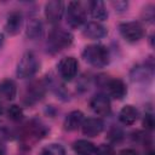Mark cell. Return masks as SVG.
<instances>
[{
  "label": "cell",
  "mask_w": 155,
  "mask_h": 155,
  "mask_svg": "<svg viewBox=\"0 0 155 155\" xmlns=\"http://www.w3.org/2000/svg\"><path fill=\"white\" fill-rule=\"evenodd\" d=\"M73 42V35L62 29V28H54L47 39V51L50 53H57L67 47H69Z\"/></svg>",
  "instance_id": "2"
},
{
  "label": "cell",
  "mask_w": 155,
  "mask_h": 155,
  "mask_svg": "<svg viewBox=\"0 0 155 155\" xmlns=\"http://www.w3.org/2000/svg\"><path fill=\"white\" fill-rule=\"evenodd\" d=\"M0 155H4V153H2V150L0 149Z\"/></svg>",
  "instance_id": "30"
},
{
  "label": "cell",
  "mask_w": 155,
  "mask_h": 155,
  "mask_svg": "<svg viewBox=\"0 0 155 155\" xmlns=\"http://www.w3.org/2000/svg\"><path fill=\"white\" fill-rule=\"evenodd\" d=\"M81 128H82V133L85 136L97 137L104 130V122L98 117H88V119L84 120Z\"/></svg>",
  "instance_id": "9"
},
{
  "label": "cell",
  "mask_w": 155,
  "mask_h": 155,
  "mask_svg": "<svg viewBox=\"0 0 155 155\" xmlns=\"http://www.w3.org/2000/svg\"><path fill=\"white\" fill-rule=\"evenodd\" d=\"M113 6H115L117 11H124L127 7V2H125V1H116V2H113Z\"/></svg>",
  "instance_id": "26"
},
{
  "label": "cell",
  "mask_w": 155,
  "mask_h": 155,
  "mask_svg": "<svg viewBox=\"0 0 155 155\" xmlns=\"http://www.w3.org/2000/svg\"><path fill=\"white\" fill-rule=\"evenodd\" d=\"M39 155H65V151H64V148L61 145V144H50V145H46Z\"/></svg>",
  "instance_id": "19"
},
{
  "label": "cell",
  "mask_w": 155,
  "mask_h": 155,
  "mask_svg": "<svg viewBox=\"0 0 155 155\" xmlns=\"http://www.w3.org/2000/svg\"><path fill=\"white\" fill-rule=\"evenodd\" d=\"M17 94V86L13 80L5 79L0 82V96L6 101L15 99Z\"/></svg>",
  "instance_id": "15"
},
{
  "label": "cell",
  "mask_w": 155,
  "mask_h": 155,
  "mask_svg": "<svg viewBox=\"0 0 155 155\" xmlns=\"http://www.w3.org/2000/svg\"><path fill=\"white\" fill-rule=\"evenodd\" d=\"M94 154L96 155H115V151H114L113 147H110L108 144H101L98 148H96Z\"/></svg>",
  "instance_id": "21"
},
{
  "label": "cell",
  "mask_w": 155,
  "mask_h": 155,
  "mask_svg": "<svg viewBox=\"0 0 155 155\" xmlns=\"http://www.w3.org/2000/svg\"><path fill=\"white\" fill-rule=\"evenodd\" d=\"M4 113V107H2V103H1V101H0V115Z\"/></svg>",
  "instance_id": "29"
},
{
  "label": "cell",
  "mask_w": 155,
  "mask_h": 155,
  "mask_svg": "<svg viewBox=\"0 0 155 155\" xmlns=\"http://www.w3.org/2000/svg\"><path fill=\"white\" fill-rule=\"evenodd\" d=\"M4 42H5V36H4V34H0V50L4 46Z\"/></svg>",
  "instance_id": "28"
},
{
  "label": "cell",
  "mask_w": 155,
  "mask_h": 155,
  "mask_svg": "<svg viewBox=\"0 0 155 155\" xmlns=\"http://www.w3.org/2000/svg\"><path fill=\"white\" fill-rule=\"evenodd\" d=\"M64 13V4L58 0H52L45 5V17L50 23H58Z\"/></svg>",
  "instance_id": "7"
},
{
  "label": "cell",
  "mask_w": 155,
  "mask_h": 155,
  "mask_svg": "<svg viewBox=\"0 0 155 155\" xmlns=\"http://www.w3.org/2000/svg\"><path fill=\"white\" fill-rule=\"evenodd\" d=\"M107 90L109 96H111L115 99H122L127 94V87L126 84L120 79H111L107 84Z\"/></svg>",
  "instance_id": "12"
},
{
  "label": "cell",
  "mask_w": 155,
  "mask_h": 155,
  "mask_svg": "<svg viewBox=\"0 0 155 155\" xmlns=\"http://www.w3.org/2000/svg\"><path fill=\"white\" fill-rule=\"evenodd\" d=\"M119 155H138V153H137L134 149L127 148V149H122V150L119 153Z\"/></svg>",
  "instance_id": "27"
},
{
  "label": "cell",
  "mask_w": 155,
  "mask_h": 155,
  "mask_svg": "<svg viewBox=\"0 0 155 155\" xmlns=\"http://www.w3.org/2000/svg\"><path fill=\"white\" fill-rule=\"evenodd\" d=\"M84 59L94 68H104L110 62V53L107 46L101 44L88 45L82 52Z\"/></svg>",
  "instance_id": "1"
},
{
  "label": "cell",
  "mask_w": 155,
  "mask_h": 155,
  "mask_svg": "<svg viewBox=\"0 0 155 155\" xmlns=\"http://www.w3.org/2000/svg\"><path fill=\"white\" fill-rule=\"evenodd\" d=\"M138 119V110L133 105H125L119 113V120L124 125H133Z\"/></svg>",
  "instance_id": "14"
},
{
  "label": "cell",
  "mask_w": 155,
  "mask_h": 155,
  "mask_svg": "<svg viewBox=\"0 0 155 155\" xmlns=\"http://www.w3.org/2000/svg\"><path fill=\"white\" fill-rule=\"evenodd\" d=\"M108 137H109V139H111L113 142H119V140L124 137V133H122V131L119 130V128H111L110 132H109V134H108Z\"/></svg>",
  "instance_id": "22"
},
{
  "label": "cell",
  "mask_w": 155,
  "mask_h": 155,
  "mask_svg": "<svg viewBox=\"0 0 155 155\" xmlns=\"http://www.w3.org/2000/svg\"><path fill=\"white\" fill-rule=\"evenodd\" d=\"M23 23V17L19 11H13L8 15L7 21L5 23V31L10 35H16L19 33Z\"/></svg>",
  "instance_id": "11"
},
{
  "label": "cell",
  "mask_w": 155,
  "mask_h": 155,
  "mask_svg": "<svg viewBox=\"0 0 155 155\" xmlns=\"http://www.w3.org/2000/svg\"><path fill=\"white\" fill-rule=\"evenodd\" d=\"M42 33H44V27H42V23L39 21V19H31L28 25H27V36L31 40H35V39H39L42 36Z\"/></svg>",
  "instance_id": "18"
},
{
  "label": "cell",
  "mask_w": 155,
  "mask_h": 155,
  "mask_svg": "<svg viewBox=\"0 0 155 155\" xmlns=\"http://www.w3.org/2000/svg\"><path fill=\"white\" fill-rule=\"evenodd\" d=\"M84 120L85 119H84L82 111L73 110L67 115V117L64 120V130L65 131H75L82 125Z\"/></svg>",
  "instance_id": "13"
},
{
  "label": "cell",
  "mask_w": 155,
  "mask_h": 155,
  "mask_svg": "<svg viewBox=\"0 0 155 155\" xmlns=\"http://www.w3.org/2000/svg\"><path fill=\"white\" fill-rule=\"evenodd\" d=\"M73 149L78 155H93L96 151V145L86 139H79L74 142Z\"/></svg>",
  "instance_id": "17"
},
{
  "label": "cell",
  "mask_w": 155,
  "mask_h": 155,
  "mask_svg": "<svg viewBox=\"0 0 155 155\" xmlns=\"http://www.w3.org/2000/svg\"><path fill=\"white\" fill-rule=\"evenodd\" d=\"M82 35L87 39H102L107 35V28L98 22H90L84 27Z\"/></svg>",
  "instance_id": "10"
},
{
  "label": "cell",
  "mask_w": 155,
  "mask_h": 155,
  "mask_svg": "<svg viewBox=\"0 0 155 155\" xmlns=\"http://www.w3.org/2000/svg\"><path fill=\"white\" fill-rule=\"evenodd\" d=\"M154 7L151 6V5H149V6H147L145 8H144V11H145V19L147 21H149V22H151L153 19H154V10H153Z\"/></svg>",
  "instance_id": "24"
},
{
  "label": "cell",
  "mask_w": 155,
  "mask_h": 155,
  "mask_svg": "<svg viewBox=\"0 0 155 155\" xmlns=\"http://www.w3.org/2000/svg\"><path fill=\"white\" fill-rule=\"evenodd\" d=\"M8 138H10V132L4 126H0V140H5Z\"/></svg>",
  "instance_id": "25"
},
{
  "label": "cell",
  "mask_w": 155,
  "mask_h": 155,
  "mask_svg": "<svg viewBox=\"0 0 155 155\" xmlns=\"http://www.w3.org/2000/svg\"><path fill=\"white\" fill-rule=\"evenodd\" d=\"M143 126L147 130H153L154 128V117L151 114H147L143 119Z\"/></svg>",
  "instance_id": "23"
},
{
  "label": "cell",
  "mask_w": 155,
  "mask_h": 155,
  "mask_svg": "<svg viewBox=\"0 0 155 155\" xmlns=\"http://www.w3.org/2000/svg\"><path fill=\"white\" fill-rule=\"evenodd\" d=\"M90 107L92 111L98 116H107L110 113V101L104 94L94 96L90 102Z\"/></svg>",
  "instance_id": "8"
},
{
  "label": "cell",
  "mask_w": 155,
  "mask_h": 155,
  "mask_svg": "<svg viewBox=\"0 0 155 155\" xmlns=\"http://www.w3.org/2000/svg\"><path fill=\"white\" fill-rule=\"evenodd\" d=\"M39 68H40V63L38 61L36 56L33 52H25L17 64L16 74L21 79L31 78L33 75L36 74Z\"/></svg>",
  "instance_id": "3"
},
{
  "label": "cell",
  "mask_w": 155,
  "mask_h": 155,
  "mask_svg": "<svg viewBox=\"0 0 155 155\" xmlns=\"http://www.w3.org/2000/svg\"><path fill=\"white\" fill-rule=\"evenodd\" d=\"M58 73L61 75V78H63L65 81H70L73 80L76 74H78V69H79V63L78 59L75 57H64L59 61L58 65H57Z\"/></svg>",
  "instance_id": "6"
},
{
  "label": "cell",
  "mask_w": 155,
  "mask_h": 155,
  "mask_svg": "<svg viewBox=\"0 0 155 155\" xmlns=\"http://www.w3.org/2000/svg\"><path fill=\"white\" fill-rule=\"evenodd\" d=\"M86 21V8L81 1H70L67 10V23L71 28L81 27Z\"/></svg>",
  "instance_id": "4"
},
{
  "label": "cell",
  "mask_w": 155,
  "mask_h": 155,
  "mask_svg": "<svg viewBox=\"0 0 155 155\" xmlns=\"http://www.w3.org/2000/svg\"><path fill=\"white\" fill-rule=\"evenodd\" d=\"M7 116L12 121H19L23 119V109L16 104L10 105L7 109Z\"/></svg>",
  "instance_id": "20"
},
{
  "label": "cell",
  "mask_w": 155,
  "mask_h": 155,
  "mask_svg": "<svg viewBox=\"0 0 155 155\" xmlns=\"http://www.w3.org/2000/svg\"><path fill=\"white\" fill-rule=\"evenodd\" d=\"M148 155H154V154H153V153H149V154H148Z\"/></svg>",
  "instance_id": "31"
},
{
  "label": "cell",
  "mask_w": 155,
  "mask_h": 155,
  "mask_svg": "<svg viewBox=\"0 0 155 155\" xmlns=\"http://www.w3.org/2000/svg\"><path fill=\"white\" fill-rule=\"evenodd\" d=\"M119 31L128 42L139 41L144 36V28L139 22H124L119 25Z\"/></svg>",
  "instance_id": "5"
},
{
  "label": "cell",
  "mask_w": 155,
  "mask_h": 155,
  "mask_svg": "<svg viewBox=\"0 0 155 155\" xmlns=\"http://www.w3.org/2000/svg\"><path fill=\"white\" fill-rule=\"evenodd\" d=\"M88 5H90L91 16H92L94 19L105 21V19L108 18V11H107V7H105V5H104L103 1H101V0H94V1H91Z\"/></svg>",
  "instance_id": "16"
}]
</instances>
